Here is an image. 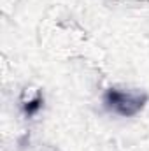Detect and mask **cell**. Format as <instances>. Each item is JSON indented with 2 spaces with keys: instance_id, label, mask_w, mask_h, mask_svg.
<instances>
[{
  "instance_id": "2",
  "label": "cell",
  "mask_w": 149,
  "mask_h": 151,
  "mask_svg": "<svg viewBox=\"0 0 149 151\" xmlns=\"http://www.w3.org/2000/svg\"><path fill=\"white\" fill-rule=\"evenodd\" d=\"M40 104H42V99H40V97H37V99H35V100H32V102H28V104L25 106L27 114H35L39 111V107H40Z\"/></svg>"
},
{
  "instance_id": "1",
  "label": "cell",
  "mask_w": 149,
  "mask_h": 151,
  "mask_svg": "<svg viewBox=\"0 0 149 151\" xmlns=\"http://www.w3.org/2000/svg\"><path fill=\"white\" fill-rule=\"evenodd\" d=\"M104 100H105V106L112 113L130 118V116H135L137 113H140V109L148 102V97L139 91H123L117 88H111V90H107Z\"/></svg>"
}]
</instances>
